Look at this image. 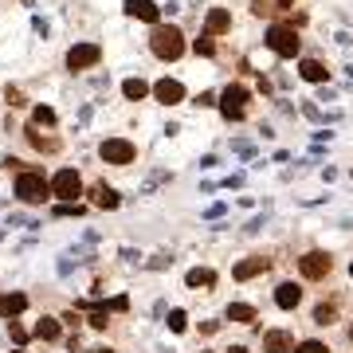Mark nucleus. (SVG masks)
Masks as SVG:
<instances>
[{"label":"nucleus","mask_w":353,"mask_h":353,"mask_svg":"<svg viewBox=\"0 0 353 353\" xmlns=\"http://www.w3.org/2000/svg\"><path fill=\"white\" fill-rule=\"evenodd\" d=\"M153 94H157L161 102H181V99H185V87H181L176 79H161V83L153 87Z\"/></svg>","instance_id":"ddd939ff"},{"label":"nucleus","mask_w":353,"mask_h":353,"mask_svg":"<svg viewBox=\"0 0 353 353\" xmlns=\"http://www.w3.org/2000/svg\"><path fill=\"white\" fill-rule=\"evenodd\" d=\"M267 267H271V259H263V255H255V259H243V263H236V279H240V283H248V279L263 275Z\"/></svg>","instance_id":"9d476101"},{"label":"nucleus","mask_w":353,"mask_h":353,"mask_svg":"<svg viewBox=\"0 0 353 353\" xmlns=\"http://www.w3.org/2000/svg\"><path fill=\"white\" fill-rule=\"evenodd\" d=\"M126 12H130V16H138V20H150V24H157L161 8H157L153 0H126Z\"/></svg>","instance_id":"f8f14e48"},{"label":"nucleus","mask_w":353,"mask_h":353,"mask_svg":"<svg viewBox=\"0 0 353 353\" xmlns=\"http://www.w3.org/2000/svg\"><path fill=\"white\" fill-rule=\"evenodd\" d=\"M94 204L99 208H118V192L106 189V185H94Z\"/></svg>","instance_id":"aec40b11"},{"label":"nucleus","mask_w":353,"mask_h":353,"mask_svg":"<svg viewBox=\"0 0 353 353\" xmlns=\"http://www.w3.org/2000/svg\"><path fill=\"white\" fill-rule=\"evenodd\" d=\"M24 306H28L24 294H4V299H0V318H16Z\"/></svg>","instance_id":"2eb2a0df"},{"label":"nucleus","mask_w":353,"mask_h":353,"mask_svg":"<svg viewBox=\"0 0 353 353\" xmlns=\"http://www.w3.org/2000/svg\"><path fill=\"white\" fill-rule=\"evenodd\" d=\"M48 192H51V185L43 181V173H20V181H16V196L24 204H43Z\"/></svg>","instance_id":"7ed1b4c3"},{"label":"nucleus","mask_w":353,"mask_h":353,"mask_svg":"<svg viewBox=\"0 0 353 353\" xmlns=\"http://www.w3.org/2000/svg\"><path fill=\"white\" fill-rule=\"evenodd\" d=\"M99 59H102V48H99V43H75V48L67 51V67H71V71L94 67Z\"/></svg>","instance_id":"6e6552de"},{"label":"nucleus","mask_w":353,"mask_h":353,"mask_svg":"<svg viewBox=\"0 0 353 353\" xmlns=\"http://www.w3.org/2000/svg\"><path fill=\"white\" fill-rule=\"evenodd\" d=\"M12 341H16V345H24V341H28V330H24V326H12Z\"/></svg>","instance_id":"cd10ccee"},{"label":"nucleus","mask_w":353,"mask_h":353,"mask_svg":"<svg viewBox=\"0 0 353 353\" xmlns=\"http://www.w3.org/2000/svg\"><path fill=\"white\" fill-rule=\"evenodd\" d=\"M263 350L267 353H294V338H290L287 330H271V334H263Z\"/></svg>","instance_id":"1a4fd4ad"},{"label":"nucleus","mask_w":353,"mask_h":353,"mask_svg":"<svg viewBox=\"0 0 353 353\" xmlns=\"http://www.w3.org/2000/svg\"><path fill=\"white\" fill-rule=\"evenodd\" d=\"M350 275H353V263H350Z\"/></svg>","instance_id":"473e14b6"},{"label":"nucleus","mask_w":353,"mask_h":353,"mask_svg":"<svg viewBox=\"0 0 353 353\" xmlns=\"http://www.w3.org/2000/svg\"><path fill=\"white\" fill-rule=\"evenodd\" d=\"M192 51H196V55H216V43H212V36H201L196 43H192Z\"/></svg>","instance_id":"4be33fe9"},{"label":"nucleus","mask_w":353,"mask_h":353,"mask_svg":"<svg viewBox=\"0 0 353 353\" xmlns=\"http://www.w3.org/2000/svg\"><path fill=\"white\" fill-rule=\"evenodd\" d=\"M90 353H114V350H90Z\"/></svg>","instance_id":"7c9ffc66"},{"label":"nucleus","mask_w":353,"mask_h":353,"mask_svg":"<svg viewBox=\"0 0 353 353\" xmlns=\"http://www.w3.org/2000/svg\"><path fill=\"white\" fill-rule=\"evenodd\" d=\"M228 353H252V350H248V345H232Z\"/></svg>","instance_id":"c85d7f7f"},{"label":"nucleus","mask_w":353,"mask_h":353,"mask_svg":"<svg viewBox=\"0 0 353 353\" xmlns=\"http://www.w3.org/2000/svg\"><path fill=\"white\" fill-rule=\"evenodd\" d=\"M212 271H201V267H196V271H189V287H212Z\"/></svg>","instance_id":"412c9836"},{"label":"nucleus","mask_w":353,"mask_h":353,"mask_svg":"<svg viewBox=\"0 0 353 353\" xmlns=\"http://www.w3.org/2000/svg\"><path fill=\"white\" fill-rule=\"evenodd\" d=\"M275 303L283 306V310H294V306L303 303V287H294V283H279Z\"/></svg>","instance_id":"9b49d317"},{"label":"nucleus","mask_w":353,"mask_h":353,"mask_svg":"<svg viewBox=\"0 0 353 353\" xmlns=\"http://www.w3.org/2000/svg\"><path fill=\"white\" fill-rule=\"evenodd\" d=\"M36 338L55 341V338H59V322H55V318H39V322H36Z\"/></svg>","instance_id":"a211bd4d"},{"label":"nucleus","mask_w":353,"mask_h":353,"mask_svg":"<svg viewBox=\"0 0 353 353\" xmlns=\"http://www.w3.org/2000/svg\"><path fill=\"white\" fill-rule=\"evenodd\" d=\"M326 75H330V71L318 63V59H303V79H306V83H326Z\"/></svg>","instance_id":"dca6fc26"},{"label":"nucleus","mask_w":353,"mask_h":353,"mask_svg":"<svg viewBox=\"0 0 353 353\" xmlns=\"http://www.w3.org/2000/svg\"><path fill=\"white\" fill-rule=\"evenodd\" d=\"M294 353H330L322 341H303V345H294Z\"/></svg>","instance_id":"393cba45"},{"label":"nucleus","mask_w":353,"mask_h":353,"mask_svg":"<svg viewBox=\"0 0 353 353\" xmlns=\"http://www.w3.org/2000/svg\"><path fill=\"white\" fill-rule=\"evenodd\" d=\"M334 314H338L334 306H318V310H314V322H318V326H330V322H334Z\"/></svg>","instance_id":"5701e85b"},{"label":"nucleus","mask_w":353,"mask_h":353,"mask_svg":"<svg viewBox=\"0 0 353 353\" xmlns=\"http://www.w3.org/2000/svg\"><path fill=\"white\" fill-rule=\"evenodd\" d=\"M51 192H55L59 201L75 204V196H83V181H79L75 169H63V173H55V181H51Z\"/></svg>","instance_id":"20e7f679"},{"label":"nucleus","mask_w":353,"mask_h":353,"mask_svg":"<svg viewBox=\"0 0 353 353\" xmlns=\"http://www.w3.org/2000/svg\"><path fill=\"white\" fill-rule=\"evenodd\" d=\"M90 326H94V330H106V310H94V314H90Z\"/></svg>","instance_id":"bb28decb"},{"label":"nucleus","mask_w":353,"mask_h":353,"mask_svg":"<svg viewBox=\"0 0 353 353\" xmlns=\"http://www.w3.org/2000/svg\"><path fill=\"white\" fill-rule=\"evenodd\" d=\"M220 110H224L228 122H240L243 114H248V90L243 87H228L220 94Z\"/></svg>","instance_id":"39448f33"},{"label":"nucleus","mask_w":353,"mask_h":353,"mask_svg":"<svg viewBox=\"0 0 353 353\" xmlns=\"http://www.w3.org/2000/svg\"><path fill=\"white\" fill-rule=\"evenodd\" d=\"M350 341H353V326H350Z\"/></svg>","instance_id":"2f4dec72"},{"label":"nucleus","mask_w":353,"mask_h":353,"mask_svg":"<svg viewBox=\"0 0 353 353\" xmlns=\"http://www.w3.org/2000/svg\"><path fill=\"white\" fill-rule=\"evenodd\" d=\"M16 353H24V350H16Z\"/></svg>","instance_id":"72a5a7b5"},{"label":"nucleus","mask_w":353,"mask_h":353,"mask_svg":"<svg viewBox=\"0 0 353 353\" xmlns=\"http://www.w3.org/2000/svg\"><path fill=\"white\" fill-rule=\"evenodd\" d=\"M122 94H126V99H134V102H141L145 94H150V87H145L141 79H126V83H122Z\"/></svg>","instance_id":"6ab92c4d"},{"label":"nucleus","mask_w":353,"mask_h":353,"mask_svg":"<svg viewBox=\"0 0 353 353\" xmlns=\"http://www.w3.org/2000/svg\"><path fill=\"white\" fill-rule=\"evenodd\" d=\"M299 271H303L306 279H326L330 271H334V259H330L326 252H306L303 259H299Z\"/></svg>","instance_id":"0eeeda50"},{"label":"nucleus","mask_w":353,"mask_h":353,"mask_svg":"<svg viewBox=\"0 0 353 353\" xmlns=\"http://www.w3.org/2000/svg\"><path fill=\"white\" fill-rule=\"evenodd\" d=\"M279 8H290V0H279Z\"/></svg>","instance_id":"c756f323"},{"label":"nucleus","mask_w":353,"mask_h":353,"mask_svg":"<svg viewBox=\"0 0 353 353\" xmlns=\"http://www.w3.org/2000/svg\"><path fill=\"white\" fill-rule=\"evenodd\" d=\"M150 48H153L157 59H176V55L185 51V36H181L176 28H169V24H157L153 36H150Z\"/></svg>","instance_id":"f257e3e1"},{"label":"nucleus","mask_w":353,"mask_h":353,"mask_svg":"<svg viewBox=\"0 0 353 353\" xmlns=\"http://www.w3.org/2000/svg\"><path fill=\"white\" fill-rule=\"evenodd\" d=\"M299 43H303V39H299V32H294L290 24H271L267 28V48L275 51V55H283V59H294V55H299Z\"/></svg>","instance_id":"f03ea898"},{"label":"nucleus","mask_w":353,"mask_h":353,"mask_svg":"<svg viewBox=\"0 0 353 353\" xmlns=\"http://www.w3.org/2000/svg\"><path fill=\"white\" fill-rule=\"evenodd\" d=\"M228 322H255V306L232 303V306H228Z\"/></svg>","instance_id":"f3484780"},{"label":"nucleus","mask_w":353,"mask_h":353,"mask_svg":"<svg viewBox=\"0 0 353 353\" xmlns=\"http://www.w3.org/2000/svg\"><path fill=\"white\" fill-rule=\"evenodd\" d=\"M185 326H189V318H185V310H173V314H169V330H173V334H181Z\"/></svg>","instance_id":"b1692460"},{"label":"nucleus","mask_w":353,"mask_h":353,"mask_svg":"<svg viewBox=\"0 0 353 353\" xmlns=\"http://www.w3.org/2000/svg\"><path fill=\"white\" fill-rule=\"evenodd\" d=\"M204 28H208L204 36H220V32H228V28H232V16H228L224 8H212V12H208V20H204Z\"/></svg>","instance_id":"4468645a"},{"label":"nucleus","mask_w":353,"mask_h":353,"mask_svg":"<svg viewBox=\"0 0 353 353\" xmlns=\"http://www.w3.org/2000/svg\"><path fill=\"white\" fill-rule=\"evenodd\" d=\"M99 153H102V161H106V165H130L138 150H134L126 138H106Z\"/></svg>","instance_id":"423d86ee"},{"label":"nucleus","mask_w":353,"mask_h":353,"mask_svg":"<svg viewBox=\"0 0 353 353\" xmlns=\"http://www.w3.org/2000/svg\"><path fill=\"white\" fill-rule=\"evenodd\" d=\"M36 122H39V126H51V122H55V110L39 106V110H36Z\"/></svg>","instance_id":"a878e982"}]
</instances>
